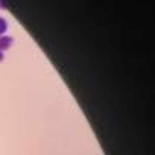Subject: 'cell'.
Masks as SVG:
<instances>
[{"label": "cell", "instance_id": "3957f363", "mask_svg": "<svg viewBox=\"0 0 155 155\" xmlns=\"http://www.w3.org/2000/svg\"><path fill=\"white\" fill-rule=\"evenodd\" d=\"M5 59V55H3V52H0V62H2Z\"/></svg>", "mask_w": 155, "mask_h": 155}, {"label": "cell", "instance_id": "7a4b0ae2", "mask_svg": "<svg viewBox=\"0 0 155 155\" xmlns=\"http://www.w3.org/2000/svg\"><path fill=\"white\" fill-rule=\"evenodd\" d=\"M6 31H8V21H6V18L0 17V37L6 35Z\"/></svg>", "mask_w": 155, "mask_h": 155}, {"label": "cell", "instance_id": "6da1fadb", "mask_svg": "<svg viewBox=\"0 0 155 155\" xmlns=\"http://www.w3.org/2000/svg\"><path fill=\"white\" fill-rule=\"evenodd\" d=\"M12 43H14V38L9 37V35H2L0 37V52H6L8 49L12 47Z\"/></svg>", "mask_w": 155, "mask_h": 155}]
</instances>
